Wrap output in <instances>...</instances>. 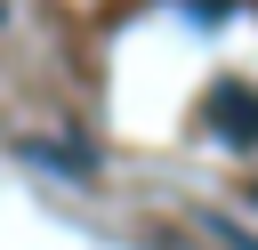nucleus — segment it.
<instances>
[{"mask_svg": "<svg viewBox=\"0 0 258 250\" xmlns=\"http://www.w3.org/2000/svg\"><path fill=\"white\" fill-rule=\"evenodd\" d=\"M210 129L226 145H258V89H242V81L210 89Z\"/></svg>", "mask_w": 258, "mask_h": 250, "instance_id": "f257e3e1", "label": "nucleus"}]
</instances>
